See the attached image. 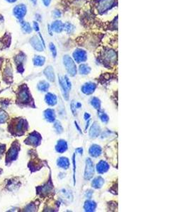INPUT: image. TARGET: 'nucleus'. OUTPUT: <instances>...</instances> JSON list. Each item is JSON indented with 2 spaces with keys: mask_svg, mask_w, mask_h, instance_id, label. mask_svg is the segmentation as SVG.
<instances>
[{
  "mask_svg": "<svg viewBox=\"0 0 189 212\" xmlns=\"http://www.w3.org/2000/svg\"><path fill=\"white\" fill-rule=\"evenodd\" d=\"M97 11L99 14H103L111 9L116 5V0H96L95 1Z\"/></svg>",
  "mask_w": 189,
  "mask_h": 212,
  "instance_id": "1",
  "label": "nucleus"
},
{
  "mask_svg": "<svg viewBox=\"0 0 189 212\" xmlns=\"http://www.w3.org/2000/svg\"><path fill=\"white\" fill-rule=\"evenodd\" d=\"M102 60L106 67H111L117 62V53L113 50H107L104 51L102 55Z\"/></svg>",
  "mask_w": 189,
  "mask_h": 212,
  "instance_id": "2",
  "label": "nucleus"
},
{
  "mask_svg": "<svg viewBox=\"0 0 189 212\" xmlns=\"http://www.w3.org/2000/svg\"><path fill=\"white\" fill-rule=\"evenodd\" d=\"M63 64L70 77H74L77 74V69L76 64L71 57L67 55H65L63 57Z\"/></svg>",
  "mask_w": 189,
  "mask_h": 212,
  "instance_id": "3",
  "label": "nucleus"
},
{
  "mask_svg": "<svg viewBox=\"0 0 189 212\" xmlns=\"http://www.w3.org/2000/svg\"><path fill=\"white\" fill-rule=\"evenodd\" d=\"M72 57H73L74 61L76 62L77 63L80 64L84 62L87 59V53L84 50L77 48L72 53Z\"/></svg>",
  "mask_w": 189,
  "mask_h": 212,
  "instance_id": "4",
  "label": "nucleus"
},
{
  "mask_svg": "<svg viewBox=\"0 0 189 212\" xmlns=\"http://www.w3.org/2000/svg\"><path fill=\"white\" fill-rule=\"evenodd\" d=\"M41 136L37 131H34L29 134L28 138L25 141V143L27 144L32 145L34 147H37L41 144Z\"/></svg>",
  "mask_w": 189,
  "mask_h": 212,
  "instance_id": "5",
  "label": "nucleus"
},
{
  "mask_svg": "<svg viewBox=\"0 0 189 212\" xmlns=\"http://www.w3.org/2000/svg\"><path fill=\"white\" fill-rule=\"evenodd\" d=\"M27 13V7L24 4H19L16 5L13 9V14L15 17L18 20H22Z\"/></svg>",
  "mask_w": 189,
  "mask_h": 212,
  "instance_id": "6",
  "label": "nucleus"
},
{
  "mask_svg": "<svg viewBox=\"0 0 189 212\" xmlns=\"http://www.w3.org/2000/svg\"><path fill=\"white\" fill-rule=\"evenodd\" d=\"M94 175V168H93V161L91 158H86V168L84 171V178L85 180H91Z\"/></svg>",
  "mask_w": 189,
  "mask_h": 212,
  "instance_id": "7",
  "label": "nucleus"
},
{
  "mask_svg": "<svg viewBox=\"0 0 189 212\" xmlns=\"http://www.w3.org/2000/svg\"><path fill=\"white\" fill-rule=\"evenodd\" d=\"M30 44L31 46L34 48V50H36L38 52H43L44 50L45 46L42 43V41L38 36H34L30 39Z\"/></svg>",
  "mask_w": 189,
  "mask_h": 212,
  "instance_id": "8",
  "label": "nucleus"
},
{
  "mask_svg": "<svg viewBox=\"0 0 189 212\" xmlns=\"http://www.w3.org/2000/svg\"><path fill=\"white\" fill-rule=\"evenodd\" d=\"M18 100L21 103H28L30 100V94H29L28 89L26 85L21 86L18 94Z\"/></svg>",
  "mask_w": 189,
  "mask_h": 212,
  "instance_id": "9",
  "label": "nucleus"
},
{
  "mask_svg": "<svg viewBox=\"0 0 189 212\" xmlns=\"http://www.w3.org/2000/svg\"><path fill=\"white\" fill-rule=\"evenodd\" d=\"M53 190V185L52 184L51 180H50L47 184L43 185V186L39 187L37 188V192L41 196H47V195L51 194L52 191Z\"/></svg>",
  "mask_w": 189,
  "mask_h": 212,
  "instance_id": "10",
  "label": "nucleus"
},
{
  "mask_svg": "<svg viewBox=\"0 0 189 212\" xmlns=\"http://www.w3.org/2000/svg\"><path fill=\"white\" fill-rule=\"evenodd\" d=\"M59 84L60 85V87L62 88L63 97L66 100H67L69 99V92L71 88L67 86V84L66 83V81L65 79V77H59Z\"/></svg>",
  "mask_w": 189,
  "mask_h": 212,
  "instance_id": "11",
  "label": "nucleus"
},
{
  "mask_svg": "<svg viewBox=\"0 0 189 212\" xmlns=\"http://www.w3.org/2000/svg\"><path fill=\"white\" fill-rule=\"evenodd\" d=\"M26 128L27 123L26 120H24V119H19V120H16L15 125H14V130L16 131V134H24V131H26Z\"/></svg>",
  "mask_w": 189,
  "mask_h": 212,
  "instance_id": "12",
  "label": "nucleus"
},
{
  "mask_svg": "<svg viewBox=\"0 0 189 212\" xmlns=\"http://www.w3.org/2000/svg\"><path fill=\"white\" fill-rule=\"evenodd\" d=\"M96 88V84L93 83V82H87L84 84L82 87V91L86 95H91L93 92L95 91Z\"/></svg>",
  "mask_w": 189,
  "mask_h": 212,
  "instance_id": "13",
  "label": "nucleus"
},
{
  "mask_svg": "<svg viewBox=\"0 0 189 212\" xmlns=\"http://www.w3.org/2000/svg\"><path fill=\"white\" fill-rule=\"evenodd\" d=\"M101 132V127L99 126L97 122H94L91 125L90 129H89V137L91 139H95L98 137Z\"/></svg>",
  "mask_w": 189,
  "mask_h": 212,
  "instance_id": "14",
  "label": "nucleus"
},
{
  "mask_svg": "<svg viewBox=\"0 0 189 212\" xmlns=\"http://www.w3.org/2000/svg\"><path fill=\"white\" fill-rule=\"evenodd\" d=\"M89 153L91 157L97 158L101 156V153H102V149H101L100 146L97 144H93L89 148Z\"/></svg>",
  "mask_w": 189,
  "mask_h": 212,
  "instance_id": "15",
  "label": "nucleus"
},
{
  "mask_svg": "<svg viewBox=\"0 0 189 212\" xmlns=\"http://www.w3.org/2000/svg\"><path fill=\"white\" fill-rule=\"evenodd\" d=\"M110 166L106 161L101 160L96 165V171L99 174H103L109 170Z\"/></svg>",
  "mask_w": 189,
  "mask_h": 212,
  "instance_id": "16",
  "label": "nucleus"
},
{
  "mask_svg": "<svg viewBox=\"0 0 189 212\" xmlns=\"http://www.w3.org/2000/svg\"><path fill=\"white\" fill-rule=\"evenodd\" d=\"M51 28L53 32L57 33H60L63 31L64 24L61 21L56 20L51 24Z\"/></svg>",
  "mask_w": 189,
  "mask_h": 212,
  "instance_id": "17",
  "label": "nucleus"
},
{
  "mask_svg": "<svg viewBox=\"0 0 189 212\" xmlns=\"http://www.w3.org/2000/svg\"><path fill=\"white\" fill-rule=\"evenodd\" d=\"M68 149L67 143L65 140L60 139L57 141V144L55 146V150L60 153H62L65 152Z\"/></svg>",
  "mask_w": 189,
  "mask_h": 212,
  "instance_id": "18",
  "label": "nucleus"
},
{
  "mask_svg": "<svg viewBox=\"0 0 189 212\" xmlns=\"http://www.w3.org/2000/svg\"><path fill=\"white\" fill-rule=\"evenodd\" d=\"M44 75L45 76V77L47 78V80H49L50 81L54 82L55 80V72H54V69L52 66H48L44 69Z\"/></svg>",
  "mask_w": 189,
  "mask_h": 212,
  "instance_id": "19",
  "label": "nucleus"
},
{
  "mask_svg": "<svg viewBox=\"0 0 189 212\" xmlns=\"http://www.w3.org/2000/svg\"><path fill=\"white\" fill-rule=\"evenodd\" d=\"M18 147H12L10 148V149L8 151L7 155V161H11V160H15L16 158H17L18 156Z\"/></svg>",
  "mask_w": 189,
  "mask_h": 212,
  "instance_id": "20",
  "label": "nucleus"
},
{
  "mask_svg": "<svg viewBox=\"0 0 189 212\" xmlns=\"http://www.w3.org/2000/svg\"><path fill=\"white\" fill-rule=\"evenodd\" d=\"M57 166L64 170H67L70 167V160L67 157H60L57 160Z\"/></svg>",
  "mask_w": 189,
  "mask_h": 212,
  "instance_id": "21",
  "label": "nucleus"
},
{
  "mask_svg": "<svg viewBox=\"0 0 189 212\" xmlns=\"http://www.w3.org/2000/svg\"><path fill=\"white\" fill-rule=\"evenodd\" d=\"M45 100V102H46V103L51 106H55L57 103V96H56L55 94L51 93H48L46 94Z\"/></svg>",
  "mask_w": 189,
  "mask_h": 212,
  "instance_id": "22",
  "label": "nucleus"
},
{
  "mask_svg": "<svg viewBox=\"0 0 189 212\" xmlns=\"http://www.w3.org/2000/svg\"><path fill=\"white\" fill-rule=\"evenodd\" d=\"M96 208V203L92 200H86L84 205V209L85 211L92 212L94 211Z\"/></svg>",
  "mask_w": 189,
  "mask_h": 212,
  "instance_id": "23",
  "label": "nucleus"
},
{
  "mask_svg": "<svg viewBox=\"0 0 189 212\" xmlns=\"http://www.w3.org/2000/svg\"><path fill=\"white\" fill-rule=\"evenodd\" d=\"M45 118L46 119L47 121L50 122H53L55 120V112L53 109H47L44 112Z\"/></svg>",
  "mask_w": 189,
  "mask_h": 212,
  "instance_id": "24",
  "label": "nucleus"
},
{
  "mask_svg": "<svg viewBox=\"0 0 189 212\" xmlns=\"http://www.w3.org/2000/svg\"><path fill=\"white\" fill-rule=\"evenodd\" d=\"M104 184V179L102 177L98 176L93 179L91 182V186L95 189H100Z\"/></svg>",
  "mask_w": 189,
  "mask_h": 212,
  "instance_id": "25",
  "label": "nucleus"
},
{
  "mask_svg": "<svg viewBox=\"0 0 189 212\" xmlns=\"http://www.w3.org/2000/svg\"><path fill=\"white\" fill-rule=\"evenodd\" d=\"M60 192H61L62 198L64 201H69V202L72 201L73 197H72L71 191L66 190V189H63Z\"/></svg>",
  "mask_w": 189,
  "mask_h": 212,
  "instance_id": "26",
  "label": "nucleus"
},
{
  "mask_svg": "<svg viewBox=\"0 0 189 212\" xmlns=\"http://www.w3.org/2000/svg\"><path fill=\"white\" fill-rule=\"evenodd\" d=\"M33 62L35 66L37 67H42L44 65L45 62V58L43 56H40V55H36L33 59Z\"/></svg>",
  "mask_w": 189,
  "mask_h": 212,
  "instance_id": "27",
  "label": "nucleus"
},
{
  "mask_svg": "<svg viewBox=\"0 0 189 212\" xmlns=\"http://www.w3.org/2000/svg\"><path fill=\"white\" fill-rule=\"evenodd\" d=\"M91 67L86 64H82L79 68V71H80V74L82 75H87L91 72Z\"/></svg>",
  "mask_w": 189,
  "mask_h": 212,
  "instance_id": "28",
  "label": "nucleus"
},
{
  "mask_svg": "<svg viewBox=\"0 0 189 212\" xmlns=\"http://www.w3.org/2000/svg\"><path fill=\"white\" fill-rule=\"evenodd\" d=\"M21 26L22 30L24 31L25 33H31L32 32L33 28L31 27V24L29 23L26 21H21Z\"/></svg>",
  "mask_w": 189,
  "mask_h": 212,
  "instance_id": "29",
  "label": "nucleus"
},
{
  "mask_svg": "<svg viewBox=\"0 0 189 212\" xmlns=\"http://www.w3.org/2000/svg\"><path fill=\"white\" fill-rule=\"evenodd\" d=\"M74 30H75V27H74L72 24H70V23H68V22L64 24L63 30H65L67 33H69V34L73 33Z\"/></svg>",
  "mask_w": 189,
  "mask_h": 212,
  "instance_id": "30",
  "label": "nucleus"
},
{
  "mask_svg": "<svg viewBox=\"0 0 189 212\" xmlns=\"http://www.w3.org/2000/svg\"><path fill=\"white\" fill-rule=\"evenodd\" d=\"M50 87V84L45 81H41L38 84V88L41 91H47Z\"/></svg>",
  "mask_w": 189,
  "mask_h": 212,
  "instance_id": "31",
  "label": "nucleus"
},
{
  "mask_svg": "<svg viewBox=\"0 0 189 212\" xmlns=\"http://www.w3.org/2000/svg\"><path fill=\"white\" fill-rule=\"evenodd\" d=\"M99 110L98 111V115H99V118L101 119V120L102 121L103 123H107L108 122H109V116H108L107 114H106V112H104V111L101 110V109H99V110Z\"/></svg>",
  "mask_w": 189,
  "mask_h": 212,
  "instance_id": "32",
  "label": "nucleus"
},
{
  "mask_svg": "<svg viewBox=\"0 0 189 212\" xmlns=\"http://www.w3.org/2000/svg\"><path fill=\"white\" fill-rule=\"evenodd\" d=\"M90 103L93 108L95 109H97V110H99L101 108V100L96 97L91 98L90 100Z\"/></svg>",
  "mask_w": 189,
  "mask_h": 212,
  "instance_id": "33",
  "label": "nucleus"
},
{
  "mask_svg": "<svg viewBox=\"0 0 189 212\" xmlns=\"http://www.w3.org/2000/svg\"><path fill=\"white\" fill-rule=\"evenodd\" d=\"M25 59H26V55H25L23 52H20L16 55L15 61L16 64H17V65H23V63H24Z\"/></svg>",
  "mask_w": 189,
  "mask_h": 212,
  "instance_id": "34",
  "label": "nucleus"
},
{
  "mask_svg": "<svg viewBox=\"0 0 189 212\" xmlns=\"http://www.w3.org/2000/svg\"><path fill=\"white\" fill-rule=\"evenodd\" d=\"M49 48L50 50H51V52L52 53V55H53V57L54 58H55L56 56H57V48H56L55 44H54L53 43H51L49 44Z\"/></svg>",
  "mask_w": 189,
  "mask_h": 212,
  "instance_id": "35",
  "label": "nucleus"
},
{
  "mask_svg": "<svg viewBox=\"0 0 189 212\" xmlns=\"http://www.w3.org/2000/svg\"><path fill=\"white\" fill-rule=\"evenodd\" d=\"M54 127H55L56 131H57V133H58V134H61L62 131H63V127H62L61 123H60V122H58V121L55 122Z\"/></svg>",
  "mask_w": 189,
  "mask_h": 212,
  "instance_id": "36",
  "label": "nucleus"
},
{
  "mask_svg": "<svg viewBox=\"0 0 189 212\" xmlns=\"http://www.w3.org/2000/svg\"><path fill=\"white\" fill-rule=\"evenodd\" d=\"M8 118V115L5 111L0 110V123L5 122Z\"/></svg>",
  "mask_w": 189,
  "mask_h": 212,
  "instance_id": "37",
  "label": "nucleus"
},
{
  "mask_svg": "<svg viewBox=\"0 0 189 212\" xmlns=\"http://www.w3.org/2000/svg\"><path fill=\"white\" fill-rule=\"evenodd\" d=\"M72 162H73V180H74V185H75V172H76V163H75V154H73V157H72Z\"/></svg>",
  "mask_w": 189,
  "mask_h": 212,
  "instance_id": "38",
  "label": "nucleus"
},
{
  "mask_svg": "<svg viewBox=\"0 0 189 212\" xmlns=\"http://www.w3.org/2000/svg\"><path fill=\"white\" fill-rule=\"evenodd\" d=\"M25 211H36V206L34 204L31 203L30 204H28L27 207L25 208Z\"/></svg>",
  "mask_w": 189,
  "mask_h": 212,
  "instance_id": "39",
  "label": "nucleus"
},
{
  "mask_svg": "<svg viewBox=\"0 0 189 212\" xmlns=\"http://www.w3.org/2000/svg\"><path fill=\"white\" fill-rule=\"evenodd\" d=\"M70 107H71V110L74 115H76L77 114V107H76V103L74 100H72L71 104H70Z\"/></svg>",
  "mask_w": 189,
  "mask_h": 212,
  "instance_id": "40",
  "label": "nucleus"
},
{
  "mask_svg": "<svg viewBox=\"0 0 189 212\" xmlns=\"http://www.w3.org/2000/svg\"><path fill=\"white\" fill-rule=\"evenodd\" d=\"M33 28H34L36 32H38V33L40 32V26H39V24L38 22L34 21V23H33Z\"/></svg>",
  "mask_w": 189,
  "mask_h": 212,
  "instance_id": "41",
  "label": "nucleus"
},
{
  "mask_svg": "<svg viewBox=\"0 0 189 212\" xmlns=\"http://www.w3.org/2000/svg\"><path fill=\"white\" fill-rule=\"evenodd\" d=\"M53 16H54V18H58L61 17L62 14H61V12H60V11H59V10L55 9V11H54L53 12Z\"/></svg>",
  "mask_w": 189,
  "mask_h": 212,
  "instance_id": "42",
  "label": "nucleus"
},
{
  "mask_svg": "<svg viewBox=\"0 0 189 212\" xmlns=\"http://www.w3.org/2000/svg\"><path fill=\"white\" fill-rule=\"evenodd\" d=\"M5 74L7 76H9L11 77L12 75V70L11 69V67H7L5 69Z\"/></svg>",
  "mask_w": 189,
  "mask_h": 212,
  "instance_id": "43",
  "label": "nucleus"
},
{
  "mask_svg": "<svg viewBox=\"0 0 189 212\" xmlns=\"http://www.w3.org/2000/svg\"><path fill=\"white\" fill-rule=\"evenodd\" d=\"M93 191L91 190H88L86 192V197H87V198H89V199H90L91 196H92V195H93Z\"/></svg>",
  "mask_w": 189,
  "mask_h": 212,
  "instance_id": "44",
  "label": "nucleus"
},
{
  "mask_svg": "<svg viewBox=\"0 0 189 212\" xmlns=\"http://www.w3.org/2000/svg\"><path fill=\"white\" fill-rule=\"evenodd\" d=\"M42 2L43 5H44V6H45V7H49L50 5H51L52 0H42Z\"/></svg>",
  "mask_w": 189,
  "mask_h": 212,
  "instance_id": "45",
  "label": "nucleus"
},
{
  "mask_svg": "<svg viewBox=\"0 0 189 212\" xmlns=\"http://www.w3.org/2000/svg\"><path fill=\"white\" fill-rule=\"evenodd\" d=\"M84 117L85 120H86V121H87L88 120H89V119H90L91 115H90V114H89L88 112H85V114H84Z\"/></svg>",
  "mask_w": 189,
  "mask_h": 212,
  "instance_id": "46",
  "label": "nucleus"
},
{
  "mask_svg": "<svg viewBox=\"0 0 189 212\" xmlns=\"http://www.w3.org/2000/svg\"><path fill=\"white\" fill-rule=\"evenodd\" d=\"M75 151L77 152V153H78L79 154H80V155H82L83 149H82V148H78V149H77L75 150Z\"/></svg>",
  "mask_w": 189,
  "mask_h": 212,
  "instance_id": "47",
  "label": "nucleus"
},
{
  "mask_svg": "<svg viewBox=\"0 0 189 212\" xmlns=\"http://www.w3.org/2000/svg\"><path fill=\"white\" fill-rule=\"evenodd\" d=\"M5 150V146L3 144H0V154L2 153Z\"/></svg>",
  "mask_w": 189,
  "mask_h": 212,
  "instance_id": "48",
  "label": "nucleus"
},
{
  "mask_svg": "<svg viewBox=\"0 0 189 212\" xmlns=\"http://www.w3.org/2000/svg\"><path fill=\"white\" fill-rule=\"evenodd\" d=\"M74 124H75V127H77V130H78L79 132H80V134H82V129H80V127H79V125H78V124H77V122H74Z\"/></svg>",
  "mask_w": 189,
  "mask_h": 212,
  "instance_id": "49",
  "label": "nucleus"
},
{
  "mask_svg": "<svg viewBox=\"0 0 189 212\" xmlns=\"http://www.w3.org/2000/svg\"><path fill=\"white\" fill-rule=\"evenodd\" d=\"M48 31H49V33L51 36H53V31H52V29H51V25H48Z\"/></svg>",
  "mask_w": 189,
  "mask_h": 212,
  "instance_id": "50",
  "label": "nucleus"
},
{
  "mask_svg": "<svg viewBox=\"0 0 189 212\" xmlns=\"http://www.w3.org/2000/svg\"><path fill=\"white\" fill-rule=\"evenodd\" d=\"M6 1H7V2H9V3H14V2H16L17 0H6Z\"/></svg>",
  "mask_w": 189,
  "mask_h": 212,
  "instance_id": "51",
  "label": "nucleus"
},
{
  "mask_svg": "<svg viewBox=\"0 0 189 212\" xmlns=\"http://www.w3.org/2000/svg\"><path fill=\"white\" fill-rule=\"evenodd\" d=\"M31 2H32L33 4H34V5H36V4H37V0H31Z\"/></svg>",
  "mask_w": 189,
  "mask_h": 212,
  "instance_id": "52",
  "label": "nucleus"
}]
</instances>
